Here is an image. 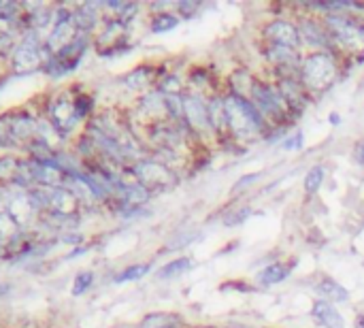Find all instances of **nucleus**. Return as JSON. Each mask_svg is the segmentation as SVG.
Returning a JSON list of instances; mask_svg holds the SVG:
<instances>
[{"label": "nucleus", "instance_id": "f8f14e48", "mask_svg": "<svg viewBox=\"0 0 364 328\" xmlns=\"http://www.w3.org/2000/svg\"><path fill=\"white\" fill-rule=\"evenodd\" d=\"M294 267H296V260H290V263L273 260V263H269L267 267H262V269L256 273V284H258L260 288H271V286L284 284L286 280H290Z\"/></svg>", "mask_w": 364, "mask_h": 328}, {"label": "nucleus", "instance_id": "f03ea898", "mask_svg": "<svg viewBox=\"0 0 364 328\" xmlns=\"http://www.w3.org/2000/svg\"><path fill=\"white\" fill-rule=\"evenodd\" d=\"M341 73V55L335 51H314L303 55L299 79L309 96H320L331 90Z\"/></svg>", "mask_w": 364, "mask_h": 328}, {"label": "nucleus", "instance_id": "423d86ee", "mask_svg": "<svg viewBox=\"0 0 364 328\" xmlns=\"http://www.w3.org/2000/svg\"><path fill=\"white\" fill-rule=\"evenodd\" d=\"M183 124L194 137V141H205L213 137V130L209 124V111H207V96L190 92V90L183 94Z\"/></svg>", "mask_w": 364, "mask_h": 328}, {"label": "nucleus", "instance_id": "6e6552de", "mask_svg": "<svg viewBox=\"0 0 364 328\" xmlns=\"http://www.w3.org/2000/svg\"><path fill=\"white\" fill-rule=\"evenodd\" d=\"M262 41L264 43H273V45H282V47H290L301 51V32L296 21L288 19V17H273L262 26Z\"/></svg>", "mask_w": 364, "mask_h": 328}, {"label": "nucleus", "instance_id": "c9c22d12", "mask_svg": "<svg viewBox=\"0 0 364 328\" xmlns=\"http://www.w3.org/2000/svg\"><path fill=\"white\" fill-rule=\"evenodd\" d=\"M354 158H356L358 166L364 171V139H360V141L356 143V147H354Z\"/></svg>", "mask_w": 364, "mask_h": 328}, {"label": "nucleus", "instance_id": "a19ab883", "mask_svg": "<svg viewBox=\"0 0 364 328\" xmlns=\"http://www.w3.org/2000/svg\"><path fill=\"white\" fill-rule=\"evenodd\" d=\"M203 328H215V327H203Z\"/></svg>", "mask_w": 364, "mask_h": 328}, {"label": "nucleus", "instance_id": "72a5a7b5", "mask_svg": "<svg viewBox=\"0 0 364 328\" xmlns=\"http://www.w3.org/2000/svg\"><path fill=\"white\" fill-rule=\"evenodd\" d=\"M73 100H75V113H77L79 122L85 120V117L94 111V100H92L87 94H79V96L73 98Z\"/></svg>", "mask_w": 364, "mask_h": 328}, {"label": "nucleus", "instance_id": "aec40b11", "mask_svg": "<svg viewBox=\"0 0 364 328\" xmlns=\"http://www.w3.org/2000/svg\"><path fill=\"white\" fill-rule=\"evenodd\" d=\"M326 166L324 164H316V166H311L307 173H305V179H303V190H305V194L307 196H316L320 190H322V186H324V181H326Z\"/></svg>", "mask_w": 364, "mask_h": 328}, {"label": "nucleus", "instance_id": "dca6fc26", "mask_svg": "<svg viewBox=\"0 0 364 328\" xmlns=\"http://www.w3.org/2000/svg\"><path fill=\"white\" fill-rule=\"evenodd\" d=\"M100 11H105L102 2H85L77 11H73V21L81 34H90L98 21H100Z\"/></svg>", "mask_w": 364, "mask_h": 328}, {"label": "nucleus", "instance_id": "9b49d317", "mask_svg": "<svg viewBox=\"0 0 364 328\" xmlns=\"http://www.w3.org/2000/svg\"><path fill=\"white\" fill-rule=\"evenodd\" d=\"M207 111H209V124L213 130V137L220 141H230L228 137V115L224 105V92H215L207 96Z\"/></svg>", "mask_w": 364, "mask_h": 328}, {"label": "nucleus", "instance_id": "473e14b6", "mask_svg": "<svg viewBox=\"0 0 364 328\" xmlns=\"http://www.w3.org/2000/svg\"><path fill=\"white\" fill-rule=\"evenodd\" d=\"M203 6V2H196V0H181V2H175V13L181 17V19H192L198 9Z\"/></svg>", "mask_w": 364, "mask_h": 328}, {"label": "nucleus", "instance_id": "f704fd0d", "mask_svg": "<svg viewBox=\"0 0 364 328\" xmlns=\"http://www.w3.org/2000/svg\"><path fill=\"white\" fill-rule=\"evenodd\" d=\"M13 47V36L11 34H0V55H6Z\"/></svg>", "mask_w": 364, "mask_h": 328}, {"label": "nucleus", "instance_id": "4be33fe9", "mask_svg": "<svg viewBox=\"0 0 364 328\" xmlns=\"http://www.w3.org/2000/svg\"><path fill=\"white\" fill-rule=\"evenodd\" d=\"M11 128L15 141H28L34 132V120L28 113H11Z\"/></svg>", "mask_w": 364, "mask_h": 328}, {"label": "nucleus", "instance_id": "b1692460", "mask_svg": "<svg viewBox=\"0 0 364 328\" xmlns=\"http://www.w3.org/2000/svg\"><path fill=\"white\" fill-rule=\"evenodd\" d=\"M181 21H183V19H181L175 11H171V13H160V15H151V19H149V30H151L154 34H164V32L175 30Z\"/></svg>", "mask_w": 364, "mask_h": 328}, {"label": "nucleus", "instance_id": "6ab92c4d", "mask_svg": "<svg viewBox=\"0 0 364 328\" xmlns=\"http://www.w3.org/2000/svg\"><path fill=\"white\" fill-rule=\"evenodd\" d=\"M79 201L77 196L68 190V188H51L49 192V209L53 213H64V216H73V211L77 209Z\"/></svg>", "mask_w": 364, "mask_h": 328}, {"label": "nucleus", "instance_id": "393cba45", "mask_svg": "<svg viewBox=\"0 0 364 328\" xmlns=\"http://www.w3.org/2000/svg\"><path fill=\"white\" fill-rule=\"evenodd\" d=\"M149 271H151V263H134V265L122 269V271L113 277V282H115V284L139 282V280H143L145 275H149Z\"/></svg>", "mask_w": 364, "mask_h": 328}, {"label": "nucleus", "instance_id": "20e7f679", "mask_svg": "<svg viewBox=\"0 0 364 328\" xmlns=\"http://www.w3.org/2000/svg\"><path fill=\"white\" fill-rule=\"evenodd\" d=\"M322 21L333 38L335 53L343 55H356L360 58L364 51V23L350 17V15H322Z\"/></svg>", "mask_w": 364, "mask_h": 328}, {"label": "nucleus", "instance_id": "79ce46f5", "mask_svg": "<svg viewBox=\"0 0 364 328\" xmlns=\"http://www.w3.org/2000/svg\"><path fill=\"white\" fill-rule=\"evenodd\" d=\"M363 265H364V263H363Z\"/></svg>", "mask_w": 364, "mask_h": 328}, {"label": "nucleus", "instance_id": "9d476101", "mask_svg": "<svg viewBox=\"0 0 364 328\" xmlns=\"http://www.w3.org/2000/svg\"><path fill=\"white\" fill-rule=\"evenodd\" d=\"M273 81L277 83L282 96L286 98V102L290 105V109H292V111L296 113V117H299V115L307 109V105L311 102V96H309V92L303 88L299 75H292V77H277V79H273Z\"/></svg>", "mask_w": 364, "mask_h": 328}, {"label": "nucleus", "instance_id": "a211bd4d", "mask_svg": "<svg viewBox=\"0 0 364 328\" xmlns=\"http://www.w3.org/2000/svg\"><path fill=\"white\" fill-rule=\"evenodd\" d=\"M192 269H194V260L190 256H177V258H171L166 265H162L156 271V280H160V282L179 280V277L188 275Z\"/></svg>", "mask_w": 364, "mask_h": 328}, {"label": "nucleus", "instance_id": "4468645a", "mask_svg": "<svg viewBox=\"0 0 364 328\" xmlns=\"http://www.w3.org/2000/svg\"><path fill=\"white\" fill-rule=\"evenodd\" d=\"M311 318L318 327L322 328H346V320L341 316V312L337 310V305L318 299L311 305Z\"/></svg>", "mask_w": 364, "mask_h": 328}, {"label": "nucleus", "instance_id": "2f4dec72", "mask_svg": "<svg viewBox=\"0 0 364 328\" xmlns=\"http://www.w3.org/2000/svg\"><path fill=\"white\" fill-rule=\"evenodd\" d=\"M279 147H282L284 152H301V149L305 147V134H303V130L290 132V134L279 143Z\"/></svg>", "mask_w": 364, "mask_h": 328}, {"label": "nucleus", "instance_id": "39448f33", "mask_svg": "<svg viewBox=\"0 0 364 328\" xmlns=\"http://www.w3.org/2000/svg\"><path fill=\"white\" fill-rule=\"evenodd\" d=\"M128 173L139 181L143 188H147L151 194L154 192H168L179 184V173L168 169L156 158H143L134 164L128 166Z\"/></svg>", "mask_w": 364, "mask_h": 328}, {"label": "nucleus", "instance_id": "c756f323", "mask_svg": "<svg viewBox=\"0 0 364 328\" xmlns=\"http://www.w3.org/2000/svg\"><path fill=\"white\" fill-rule=\"evenodd\" d=\"M19 164L21 162H17L15 158H11V156H4V158H0V181H15L17 179V173H19Z\"/></svg>", "mask_w": 364, "mask_h": 328}, {"label": "nucleus", "instance_id": "58836bf2", "mask_svg": "<svg viewBox=\"0 0 364 328\" xmlns=\"http://www.w3.org/2000/svg\"><path fill=\"white\" fill-rule=\"evenodd\" d=\"M9 288H11L9 284H0V297H2V295H4V290H9Z\"/></svg>", "mask_w": 364, "mask_h": 328}, {"label": "nucleus", "instance_id": "5701e85b", "mask_svg": "<svg viewBox=\"0 0 364 328\" xmlns=\"http://www.w3.org/2000/svg\"><path fill=\"white\" fill-rule=\"evenodd\" d=\"M252 216H254L252 205H237V207H230V209H226L224 216H222V226H226V228L243 226Z\"/></svg>", "mask_w": 364, "mask_h": 328}, {"label": "nucleus", "instance_id": "c85d7f7f", "mask_svg": "<svg viewBox=\"0 0 364 328\" xmlns=\"http://www.w3.org/2000/svg\"><path fill=\"white\" fill-rule=\"evenodd\" d=\"M260 179H262V173H245V175H241V177L232 184L230 194H232V196H239V194L247 192L250 188H254Z\"/></svg>", "mask_w": 364, "mask_h": 328}, {"label": "nucleus", "instance_id": "a878e982", "mask_svg": "<svg viewBox=\"0 0 364 328\" xmlns=\"http://www.w3.org/2000/svg\"><path fill=\"white\" fill-rule=\"evenodd\" d=\"M203 237L200 231H194V228H183V231H177L168 241H166V252H175V250H183L188 245H192L194 241H198Z\"/></svg>", "mask_w": 364, "mask_h": 328}, {"label": "nucleus", "instance_id": "e433bc0d", "mask_svg": "<svg viewBox=\"0 0 364 328\" xmlns=\"http://www.w3.org/2000/svg\"><path fill=\"white\" fill-rule=\"evenodd\" d=\"M328 124L331 126H339L341 124V113L339 111H331L328 113Z\"/></svg>", "mask_w": 364, "mask_h": 328}, {"label": "nucleus", "instance_id": "412c9836", "mask_svg": "<svg viewBox=\"0 0 364 328\" xmlns=\"http://www.w3.org/2000/svg\"><path fill=\"white\" fill-rule=\"evenodd\" d=\"M186 83H183V77L175 70H166L158 83H156V90H160L164 96H173V94H186Z\"/></svg>", "mask_w": 364, "mask_h": 328}, {"label": "nucleus", "instance_id": "2eb2a0df", "mask_svg": "<svg viewBox=\"0 0 364 328\" xmlns=\"http://www.w3.org/2000/svg\"><path fill=\"white\" fill-rule=\"evenodd\" d=\"M314 290H316L318 299L328 301V303H333V305H337V303H348L350 297H352L350 290H348L343 284H339L335 277H328V275L320 277L318 284L314 286Z\"/></svg>", "mask_w": 364, "mask_h": 328}, {"label": "nucleus", "instance_id": "f257e3e1", "mask_svg": "<svg viewBox=\"0 0 364 328\" xmlns=\"http://www.w3.org/2000/svg\"><path fill=\"white\" fill-rule=\"evenodd\" d=\"M224 105L228 115V137L235 143H252L256 139H264L271 130L262 113L256 105L232 92H224Z\"/></svg>", "mask_w": 364, "mask_h": 328}, {"label": "nucleus", "instance_id": "7ed1b4c3", "mask_svg": "<svg viewBox=\"0 0 364 328\" xmlns=\"http://www.w3.org/2000/svg\"><path fill=\"white\" fill-rule=\"evenodd\" d=\"M250 100L256 105V109L262 113V117L267 120V124L271 128H284V126L292 128V124L296 120V113L290 109V105L282 96V92H279L275 81L258 77L256 85L252 88Z\"/></svg>", "mask_w": 364, "mask_h": 328}, {"label": "nucleus", "instance_id": "ddd939ff", "mask_svg": "<svg viewBox=\"0 0 364 328\" xmlns=\"http://www.w3.org/2000/svg\"><path fill=\"white\" fill-rule=\"evenodd\" d=\"M162 75H164V73L158 70L156 66H151V64H141V66L132 68L128 75H124V77H122V83H124L128 90H132V92H145L149 85H156L158 79H160Z\"/></svg>", "mask_w": 364, "mask_h": 328}, {"label": "nucleus", "instance_id": "0eeeda50", "mask_svg": "<svg viewBox=\"0 0 364 328\" xmlns=\"http://www.w3.org/2000/svg\"><path fill=\"white\" fill-rule=\"evenodd\" d=\"M296 26L301 32V41L305 47L314 51H335L333 38L322 21L320 15H311V13H299L296 17Z\"/></svg>", "mask_w": 364, "mask_h": 328}, {"label": "nucleus", "instance_id": "bb28decb", "mask_svg": "<svg viewBox=\"0 0 364 328\" xmlns=\"http://www.w3.org/2000/svg\"><path fill=\"white\" fill-rule=\"evenodd\" d=\"M175 324H183L181 316L177 314H164V312H158V314H149L141 320L139 328H168L175 327Z\"/></svg>", "mask_w": 364, "mask_h": 328}, {"label": "nucleus", "instance_id": "4c0bfd02", "mask_svg": "<svg viewBox=\"0 0 364 328\" xmlns=\"http://www.w3.org/2000/svg\"><path fill=\"white\" fill-rule=\"evenodd\" d=\"M354 328H364V314H358V316H356Z\"/></svg>", "mask_w": 364, "mask_h": 328}, {"label": "nucleus", "instance_id": "1a4fd4ad", "mask_svg": "<svg viewBox=\"0 0 364 328\" xmlns=\"http://www.w3.org/2000/svg\"><path fill=\"white\" fill-rule=\"evenodd\" d=\"M136 113H139V122L145 124V128L151 126V124L168 120V115H166V96L156 88L147 90L136 102Z\"/></svg>", "mask_w": 364, "mask_h": 328}, {"label": "nucleus", "instance_id": "f3484780", "mask_svg": "<svg viewBox=\"0 0 364 328\" xmlns=\"http://www.w3.org/2000/svg\"><path fill=\"white\" fill-rule=\"evenodd\" d=\"M256 81H258V75H254L250 68H235L230 75H228V79H226V83H228V88H226V92H232V94H237V96H245V98H250V94H252V88L256 85Z\"/></svg>", "mask_w": 364, "mask_h": 328}, {"label": "nucleus", "instance_id": "ea45409f", "mask_svg": "<svg viewBox=\"0 0 364 328\" xmlns=\"http://www.w3.org/2000/svg\"><path fill=\"white\" fill-rule=\"evenodd\" d=\"M224 328H247V327H224Z\"/></svg>", "mask_w": 364, "mask_h": 328}, {"label": "nucleus", "instance_id": "cd10ccee", "mask_svg": "<svg viewBox=\"0 0 364 328\" xmlns=\"http://www.w3.org/2000/svg\"><path fill=\"white\" fill-rule=\"evenodd\" d=\"M15 233H17V222H15V218H13L9 211L0 213V245L13 241V239H15Z\"/></svg>", "mask_w": 364, "mask_h": 328}, {"label": "nucleus", "instance_id": "7c9ffc66", "mask_svg": "<svg viewBox=\"0 0 364 328\" xmlns=\"http://www.w3.org/2000/svg\"><path fill=\"white\" fill-rule=\"evenodd\" d=\"M92 284H94V273L92 271H81V273H77V277H75V282H73V297H81V295H85L90 288H92Z\"/></svg>", "mask_w": 364, "mask_h": 328}]
</instances>
